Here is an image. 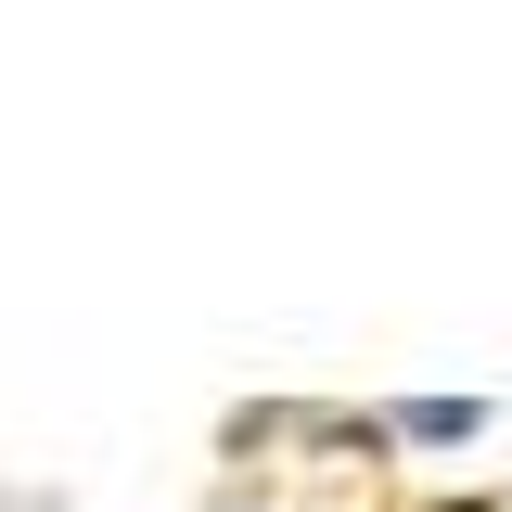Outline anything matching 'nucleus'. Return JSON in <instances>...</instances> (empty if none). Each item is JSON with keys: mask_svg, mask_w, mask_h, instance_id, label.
<instances>
[{"mask_svg": "<svg viewBox=\"0 0 512 512\" xmlns=\"http://www.w3.org/2000/svg\"><path fill=\"white\" fill-rule=\"evenodd\" d=\"M474 423H487L474 397H410V410H397V436H410V448H461Z\"/></svg>", "mask_w": 512, "mask_h": 512, "instance_id": "obj_1", "label": "nucleus"}]
</instances>
